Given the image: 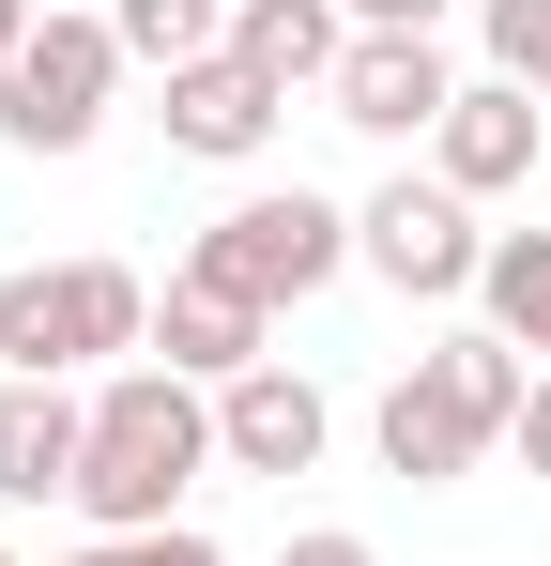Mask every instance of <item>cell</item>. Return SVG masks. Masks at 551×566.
<instances>
[{"label":"cell","instance_id":"603a6c76","mask_svg":"<svg viewBox=\"0 0 551 566\" xmlns=\"http://www.w3.org/2000/svg\"><path fill=\"white\" fill-rule=\"evenodd\" d=\"M46 566H123V552H107V536H92V552H46Z\"/></svg>","mask_w":551,"mask_h":566},{"label":"cell","instance_id":"6da1fadb","mask_svg":"<svg viewBox=\"0 0 551 566\" xmlns=\"http://www.w3.org/2000/svg\"><path fill=\"white\" fill-rule=\"evenodd\" d=\"M215 460V382L184 368H107L92 382V460H77V521L123 552V536H169L184 474Z\"/></svg>","mask_w":551,"mask_h":566},{"label":"cell","instance_id":"d6986e66","mask_svg":"<svg viewBox=\"0 0 551 566\" xmlns=\"http://www.w3.org/2000/svg\"><path fill=\"white\" fill-rule=\"evenodd\" d=\"M353 31H445V0H337Z\"/></svg>","mask_w":551,"mask_h":566},{"label":"cell","instance_id":"ba28073f","mask_svg":"<svg viewBox=\"0 0 551 566\" xmlns=\"http://www.w3.org/2000/svg\"><path fill=\"white\" fill-rule=\"evenodd\" d=\"M521 169H537V93H521V77H459L445 138H429V185H459V199H506Z\"/></svg>","mask_w":551,"mask_h":566},{"label":"cell","instance_id":"3957f363","mask_svg":"<svg viewBox=\"0 0 551 566\" xmlns=\"http://www.w3.org/2000/svg\"><path fill=\"white\" fill-rule=\"evenodd\" d=\"M138 337H154V291L123 261H31V276H0V368L15 382H62L92 353H138Z\"/></svg>","mask_w":551,"mask_h":566},{"label":"cell","instance_id":"e0dca14e","mask_svg":"<svg viewBox=\"0 0 551 566\" xmlns=\"http://www.w3.org/2000/svg\"><path fill=\"white\" fill-rule=\"evenodd\" d=\"M475 15H490V77L551 93V0H475Z\"/></svg>","mask_w":551,"mask_h":566},{"label":"cell","instance_id":"5bb4252c","mask_svg":"<svg viewBox=\"0 0 551 566\" xmlns=\"http://www.w3.org/2000/svg\"><path fill=\"white\" fill-rule=\"evenodd\" d=\"M475 460H490V444H475V429H459V413H445V398H429L414 368L383 382V474H414V490H445V474H475Z\"/></svg>","mask_w":551,"mask_h":566},{"label":"cell","instance_id":"9a60e30c","mask_svg":"<svg viewBox=\"0 0 551 566\" xmlns=\"http://www.w3.org/2000/svg\"><path fill=\"white\" fill-rule=\"evenodd\" d=\"M475 306H490V337H506V353H537V368H551V230H490Z\"/></svg>","mask_w":551,"mask_h":566},{"label":"cell","instance_id":"2e32d148","mask_svg":"<svg viewBox=\"0 0 551 566\" xmlns=\"http://www.w3.org/2000/svg\"><path fill=\"white\" fill-rule=\"evenodd\" d=\"M107 31H123V62H154V77H184V62H215V0H107Z\"/></svg>","mask_w":551,"mask_h":566},{"label":"cell","instance_id":"277c9868","mask_svg":"<svg viewBox=\"0 0 551 566\" xmlns=\"http://www.w3.org/2000/svg\"><path fill=\"white\" fill-rule=\"evenodd\" d=\"M107 93H123V31H107V15H46V31L15 46V77H0V138H15V154H92Z\"/></svg>","mask_w":551,"mask_h":566},{"label":"cell","instance_id":"d4e9b609","mask_svg":"<svg viewBox=\"0 0 551 566\" xmlns=\"http://www.w3.org/2000/svg\"><path fill=\"white\" fill-rule=\"evenodd\" d=\"M0 566H15V552H0Z\"/></svg>","mask_w":551,"mask_h":566},{"label":"cell","instance_id":"ffe728a7","mask_svg":"<svg viewBox=\"0 0 551 566\" xmlns=\"http://www.w3.org/2000/svg\"><path fill=\"white\" fill-rule=\"evenodd\" d=\"M276 566H383V552H367V536H337V521H322V536H291V552H276Z\"/></svg>","mask_w":551,"mask_h":566},{"label":"cell","instance_id":"ac0fdd59","mask_svg":"<svg viewBox=\"0 0 551 566\" xmlns=\"http://www.w3.org/2000/svg\"><path fill=\"white\" fill-rule=\"evenodd\" d=\"M123 566H230V552H215L199 521H169V536H123Z\"/></svg>","mask_w":551,"mask_h":566},{"label":"cell","instance_id":"8fae6325","mask_svg":"<svg viewBox=\"0 0 551 566\" xmlns=\"http://www.w3.org/2000/svg\"><path fill=\"white\" fill-rule=\"evenodd\" d=\"M230 62L276 77V93H322V77L353 62V15H337V0H230Z\"/></svg>","mask_w":551,"mask_h":566},{"label":"cell","instance_id":"7c38bea8","mask_svg":"<svg viewBox=\"0 0 551 566\" xmlns=\"http://www.w3.org/2000/svg\"><path fill=\"white\" fill-rule=\"evenodd\" d=\"M154 353H169L184 382H246V368H276V353H261V306H246V291H215V276H169Z\"/></svg>","mask_w":551,"mask_h":566},{"label":"cell","instance_id":"44dd1931","mask_svg":"<svg viewBox=\"0 0 551 566\" xmlns=\"http://www.w3.org/2000/svg\"><path fill=\"white\" fill-rule=\"evenodd\" d=\"M521 460H537V490H551V368H537V398H521V429H506Z\"/></svg>","mask_w":551,"mask_h":566},{"label":"cell","instance_id":"4fadbf2b","mask_svg":"<svg viewBox=\"0 0 551 566\" xmlns=\"http://www.w3.org/2000/svg\"><path fill=\"white\" fill-rule=\"evenodd\" d=\"M414 382L445 398L475 444H506V429H521V398H537V368H521V353H506L490 322H475V337H445V353H414Z\"/></svg>","mask_w":551,"mask_h":566},{"label":"cell","instance_id":"5b68a950","mask_svg":"<svg viewBox=\"0 0 551 566\" xmlns=\"http://www.w3.org/2000/svg\"><path fill=\"white\" fill-rule=\"evenodd\" d=\"M353 261H367L383 291H414V306H459V291L490 276V230H475L459 185H414V169H398V185L353 214Z\"/></svg>","mask_w":551,"mask_h":566},{"label":"cell","instance_id":"cb8c5ba5","mask_svg":"<svg viewBox=\"0 0 551 566\" xmlns=\"http://www.w3.org/2000/svg\"><path fill=\"white\" fill-rule=\"evenodd\" d=\"M215 15H230V0H215Z\"/></svg>","mask_w":551,"mask_h":566},{"label":"cell","instance_id":"9c48e42d","mask_svg":"<svg viewBox=\"0 0 551 566\" xmlns=\"http://www.w3.org/2000/svg\"><path fill=\"white\" fill-rule=\"evenodd\" d=\"M77 460H92V398L0 382V505H77Z\"/></svg>","mask_w":551,"mask_h":566},{"label":"cell","instance_id":"52a82bcc","mask_svg":"<svg viewBox=\"0 0 551 566\" xmlns=\"http://www.w3.org/2000/svg\"><path fill=\"white\" fill-rule=\"evenodd\" d=\"M322 429H337V413H322V382H306V368L215 382V460H230V474H306V460H322Z\"/></svg>","mask_w":551,"mask_h":566},{"label":"cell","instance_id":"8992f818","mask_svg":"<svg viewBox=\"0 0 551 566\" xmlns=\"http://www.w3.org/2000/svg\"><path fill=\"white\" fill-rule=\"evenodd\" d=\"M322 93H337L353 138H445L459 77H445V46H429V31H353V62H337Z\"/></svg>","mask_w":551,"mask_h":566},{"label":"cell","instance_id":"30bf717a","mask_svg":"<svg viewBox=\"0 0 551 566\" xmlns=\"http://www.w3.org/2000/svg\"><path fill=\"white\" fill-rule=\"evenodd\" d=\"M276 77H246V62H230V46H215V62H184L169 77V154H199V169H246V154H261L276 138Z\"/></svg>","mask_w":551,"mask_h":566},{"label":"cell","instance_id":"7402d4cb","mask_svg":"<svg viewBox=\"0 0 551 566\" xmlns=\"http://www.w3.org/2000/svg\"><path fill=\"white\" fill-rule=\"evenodd\" d=\"M46 31V0H0V77H15V46Z\"/></svg>","mask_w":551,"mask_h":566},{"label":"cell","instance_id":"7a4b0ae2","mask_svg":"<svg viewBox=\"0 0 551 566\" xmlns=\"http://www.w3.org/2000/svg\"><path fill=\"white\" fill-rule=\"evenodd\" d=\"M337 261H353V214L322 185H261V199H230L199 245H184V276H215V291H246V306H306V291H337Z\"/></svg>","mask_w":551,"mask_h":566}]
</instances>
